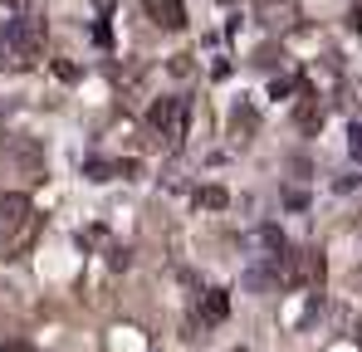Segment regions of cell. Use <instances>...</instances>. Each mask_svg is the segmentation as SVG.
I'll return each mask as SVG.
<instances>
[{
	"label": "cell",
	"mask_w": 362,
	"mask_h": 352,
	"mask_svg": "<svg viewBox=\"0 0 362 352\" xmlns=\"http://www.w3.org/2000/svg\"><path fill=\"white\" fill-rule=\"evenodd\" d=\"M45 54V25L40 20H10L5 30H0V64H10V69H30L35 59Z\"/></svg>",
	"instance_id": "6da1fadb"
},
{
	"label": "cell",
	"mask_w": 362,
	"mask_h": 352,
	"mask_svg": "<svg viewBox=\"0 0 362 352\" xmlns=\"http://www.w3.org/2000/svg\"><path fill=\"white\" fill-rule=\"evenodd\" d=\"M147 127H152L157 137H186V127H191V103H186L181 93L157 98V103L147 108Z\"/></svg>",
	"instance_id": "7a4b0ae2"
},
{
	"label": "cell",
	"mask_w": 362,
	"mask_h": 352,
	"mask_svg": "<svg viewBox=\"0 0 362 352\" xmlns=\"http://www.w3.org/2000/svg\"><path fill=\"white\" fill-rule=\"evenodd\" d=\"M226 313H230V293L226 289H201L196 293V308H191V338H206V328H216V323H226Z\"/></svg>",
	"instance_id": "3957f363"
},
{
	"label": "cell",
	"mask_w": 362,
	"mask_h": 352,
	"mask_svg": "<svg viewBox=\"0 0 362 352\" xmlns=\"http://www.w3.org/2000/svg\"><path fill=\"white\" fill-rule=\"evenodd\" d=\"M303 10L294 0H259V25L264 30H289V25H299Z\"/></svg>",
	"instance_id": "277c9868"
},
{
	"label": "cell",
	"mask_w": 362,
	"mask_h": 352,
	"mask_svg": "<svg viewBox=\"0 0 362 352\" xmlns=\"http://www.w3.org/2000/svg\"><path fill=\"white\" fill-rule=\"evenodd\" d=\"M142 15H147L157 30H181V25H186V5H181V0H142Z\"/></svg>",
	"instance_id": "5b68a950"
},
{
	"label": "cell",
	"mask_w": 362,
	"mask_h": 352,
	"mask_svg": "<svg viewBox=\"0 0 362 352\" xmlns=\"http://www.w3.org/2000/svg\"><path fill=\"white\" fill-rule=\"evenodd\" d=\"M25 216H30V196H25V191H5V196H0V230H5V225H20Z\"/></svg>",
	"instance_id": "8992f818"
},
{
	"label": "cell",
	"mask_w": 362,
	"mask_h": 352,
	"mask_svg": "<svg viewBox=\"0 0 362 352\" xmlns=\"http://www.w3.org/2000/svg\"><path fill=\"white\" fill-rule=\"evenodd\" d=\"M226 201H230L226 186H201V191H196V206H201V211H226Z\"/></svg>",
	"instance_id": "52a82bcc"
},
{
	"label": "cell",
	"mask_w": 362,
	"mask_h": 352,
	"mask_svg": "<svg viewBox=\"0 0 362 352\" xmlns=\"http://www.w3.org/2000/svg\"><path fill=\"white\" fill-rule=\"evenodd\" d=\"M348 152H353V162L362 167V122H353V127H348Z\"/></svg>",
	"instance_id": "ba28073f"
},
{
	"label": "cell",
	"mask_w": 362,
	"mask_h": 352,
	"mask_svg": "<svg viewBox=\"0 0 362 352\" xmlns=\"http://www.w3.org/2000/svg\"><path fill=\"white\" fill-rule=\"evenodd\" d=\"M284 206H294V211H303V206H308V196H303V191H294V186H289V191H284Z\"/></svg>",
	"instance_id": "9c48e42d"
},
{
	"label": "cell",
	"mask_w": 362,
	"mask_h": 352,
	"mask_svg": "<svg viewBox=\"0 0 362 352\" xmlns=\"http://www.w3.org/2000/svg\"><path fill=\"white\" fill-rule=\"evenodd\" d=\"M0 352H30V343H0Z\"/></svg>",
	"instance_id": "30bf717a"
},
{
	"label": "cell",
	"mask_w": 362,
	"mask_h": 352,
	"mask_svg": "<svg viewBox=\"0 0 362 352\" xmlns=\"http://www.w3.org/2000/svg\"><path fill=\"white\" fill-rule=\"evenodd\" d=\"M353 25H358V30H362V5H358V10H353Z\"/></svg>",
	"instance_id": "8fae6325"
},
{
	"label": "cell",
	"mask_w": 362,
	"mask_h": 352,
	"mask_svg": "<svg viewBox=\"0 0 362 352\" xmlns=\"http://www.w3.org/2000/svg\"><path fill=\"white\" fill-rule=\"evenodd\" d=\"M358 93H362V83H358ZM358 103H362V98H358Z\"/></svg>",
	"instance_id": "7c38bea8"
}]
</instances>
